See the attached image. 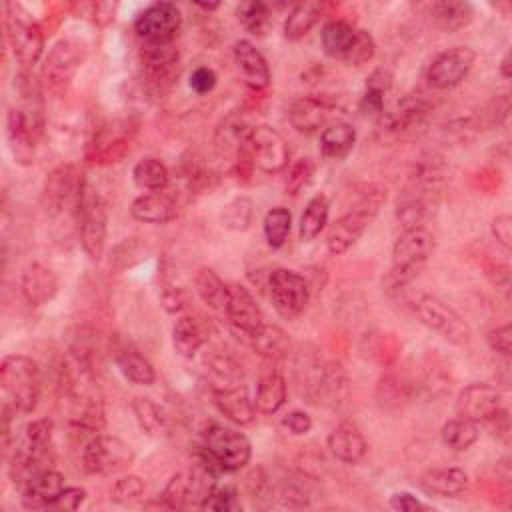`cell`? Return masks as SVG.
<instances>
[{"mask_svg": "<svg viewBox=\"0 0 512 512\" xmlns=\"http://www.w3.org/2000/svg\"><path fill=\"white\" fill-rule=\"evenodd\" d=\"M182 26V12L174 2H154L134 20L136 34L150 44L172 42Z\"/></svg>", "mask_w": 512, "mask_h": 512, "instance_id": "obj_17", "label": "cell"}, {"mask_svg": "<svg viewBox=\"0 0 512 512\" xmlns=\"http://www.w3.org/2000/svg\"><path fill=\"white\" fill-rule=\"evenodd\" d=\"M86 500V490L80 486H64V490L58 494V498L54 500V504L50 508L54 510H76L80 508V504Z\"/></svg>", "mask_w": 512, "mask_h": 512, "instance_id": "obj_52", "label": "cell"}, {"mask_svg": "<svg viewBox=\"0 0 512 512\" xmlns=\"http://www.w3.org/2000/svg\"><path fill=\"white\" fill-rule=\"evenodd\" d=\"M312 174H314V162L306 156L298 158L288 170V176H286V182H284L286 192L296 196L312 180Z\"/></svg>", "mask_w": 512, "mask_h": 512, "instance_id": "obj_48", "label": "cell"}, {"mask_svg": "<svg viewBox=\"0 0 512 512\" xmlns=\"http://www.w3.org/2000/svg\"><path fill=\"white\" fill-rule=\"evenodd\" d=\"M478 424L476 422H470V420H464V418H452L448 420L442 430H440V436H442V442L456 450V452H464L468 450L476 440H478Z\"/></svg>", "mask_w": 512, "mask_h": 512, "instance_id": "obj_43", "label": "cell"}, {"mask_svg": "<svg viewBox=\"0 0 512 512\" xmlns=\"http://www.w3.org/2000/svg\"><path fill=\"white\" fill-rule=\"evenodd\" d=\"M142 494H144L142 478L136 474H128L114 482V486L110 490V500L116 504H128V502L138 500Z\"/></svg>", "mask_w": 512, "mask_h": 512, "instance_id": "obj_47", "label": "cell"}, {"mask_svg": "<svg viewBox=\"0 0 512 512\" xmlns=\"http://www.w3.org/2000/svg\"><path fill=\"white\" fill-rule=\"evenodd\" d=\"M320 18V4L318 2H298L288 12V18L284 22V36L292 42L304 38L310 28Z\"/></svg>", "mask_w": 512, "mask_h": 512, "instance_id": "obj_41", "label": "cell"}, {"mask_svg": "<svg viewBox=\"0 0 512 512\" xmlns=\"http://www.w3.org/2000/svg\"><path fill=\"white\" fill-rule=\"evenodd\" d=\"M194 288L198 298L214 312L226 310L228 300V284L222 282V278L208 266H202L194 274Z\"/></svg>", "mask_w": 512, "mask_h": 512, "instance_id": "obj_35", "label": "cell"}, {"mask_svg": "<svg viewBox=\"0 0 512 512\" xmlns=\"http://www.w3.org/2000/svg\"><path fill=\"white\" fill-rule=\"evenodd\" d=\"M268 288L274 310L282 318L292 320L304 312L310 298V286L302 274L288 268H276L268 276Z\"/></svg>", "mask_w": 512, "mask_h": 512, "instance_id": "obj_16", "label": "cell"}, {"mask_svg": "<svg viewBox=\"0 0 512 512\" xmlns=\"http://www.w3.org/2000/svg\"><path fill=\"white\" fill-rule=\"evenodd\" d=\"M236 18L252 36H264L272 26V8L266 2H242L236 8Z\"/></svg>", "mask_w": 512, "mask_h": 512, "instance_id": "obj_42", "label": "cell"}, {"mask_svg": "<svg viewBox=\"0 0 512 512\" xmlns=\"http://www.w3.org/2000/svg\"><path fill=\"white\" fill-rule=\"evenodd\" d=\"M116 366L126 380L138 386H150L156 380L154 366L136 350H120L116 354Z\"/></svg>", "mask_w": 512, "mask_h": 512, "instance_id": "obj_40", "label": "cell"}, {"mask_svg": "<svg viewBox=\"0 0 512 512\" xmlns=\"http://www.w3.org/2000/svg\"><path fill=\"white\" fill-rule=\"evenodd\" d=\"M442 172L438 162H422L396 200V220L404 230L426 228L440 200Z\"/></svg>", "mask_w": 512, "mask_h": 512, "instance_id": "obj_1", "label": "cell"}, {"mask_svg": "<svg viewBox=\"0 0 512 512\" xmlns=\"http://www.w3.org/2000/svg\"><path fill=\"white\" fill-rule=\"evenodd\" d=\"M176 212V200L166 190L146 192L130 204V216L144 224H166L176 216Z\"/></svg>", "mask_w": 512, "mask_h": 512, "instance_id": "obj_29", "label": "cell"}, {"mask_svg": "<svg viewBox=\"0 0 512 512\" xmlns=\"http://www.w3.org/2000/svg\"><path fill=\"white\" fill-rule=\"evenodd\" d=\"M52 428V420L38 418L28 422L14 438L10 450V478L18 488L38 472L50 468L46 466V460L52 444Z\"/></svg>", "mask_w": 512, "mask_h": 512, "instance_id": "obj_3", "label": "cell"}, {"mask_svg": "<svg viewBox=\"0 0 512 512\" xmlns=\"http://www.w3.org/2000/svg\"><path fill=\"white\" fill-rule=\"evenodd\" d=\"M326 446L330 454L344 462V464H356L366 454V440L352 420H342L326 438Z\"/></svg>", "mask_w": 512, "mask_h": 512, "instance_id": "obj_27", "label": "cell"}, {"mask_svg": "<svg viewBox=\"0 0 512 512\" xmlns=\"http://www.w3.org/2000/svg\"><path fill=\"white\" fill-rule=\"evenodd\" d=\"M248 344L256 350L258 356L270 362H280L290 352V340L286 332L274 324H264L262 330L248 340Z\"/></svg>", "mask_w": 512, "mask_h": 512, "instance_id": "obj_36", "label": "cell"}, {"mask_svg": "<svg viewBox=\"0 0 512 512\" xmlns=\"http://www.w3.org/2000/svg\"><path fill=\"white\" fill-rule=\"evenodd\" d=\"M434 248V236L426 228L404 230L392 246V264L384 278L386 290L398 292L410 284L432 258Z\"/></svg>", "mask_w": 512, "mask_h": 512, "instance_id": "obj_4", "label": "cell"}, {"mask_svg": "<svg viewBox=\"0 0 512 512\" xmlns=\"http://www.w3.org/2000/svg\"><path fill=\"white\" fill-rule=\"evenodd\" d=\"M484 424L490 428V432H492L498 440H502V442H506V444L510 442V418H508L506 408H498Z\"/></svg>", "mask_w": 512, "mask_h": 512, "instance_id": "obj_55", "label": "cell"}, {"mask_svg": "<svg viewBox=\"0 0 512 512\" xmlns=\"http://www.w3.org/2000/svg\"><path fill=\"white\" fill-rule=\"evenodd\" d=\"M434 24L444 32H456L466 28L474 18V8L470 2L462 0H444L432 2L428 8Z\"/></svg>", "mask_w": 512, "mask_h": 512, "instance_id": "obj_32", "label": "cell"}, {"mask_svg": "<svg viewBox=\"0 0 512 512\" xmlns=\"http://www.w3.org/2000/svg\"><path fill=\"white\" fill-rule=\"evenodd\" d=\"M486 342L490 346L492 352L504 356V358H510V350H512V326L510 324H502V326H496L492 328L488 334H486Z\"/></svg>", "mask_w": 512, "mask_h": 512, "instance_id": "obj_50", "label": "cell"}, {"mask_svg": "<svg viewBox=\"0 0 512 512\" xmlns=\"http://www.w3.org/2000/svg\"><path fill=\"white\" fill-rule=\"evenodd\" d=\"M320 44L326 56L346 62L350 66H362L376 54V42L370 32L350 26L342 20L324 24L320 32Z\"/></svg>", "mask_w": 512, "mask_h": 512, "instance_id": "obj_6", "label": "cell"}, {"mask_svg": "<svg viewBox=\"0 0 512 512\" xmlns=\"http://www.w3.org/2000/svg\"><path fill=\"white\" fill-rule=\"evenodd\" d=\"M206 340V326L196 316H180L172 326V346L184 358H192Z\"/></svg>", "mask_w": 512, "mask_h": 512, "instance_id": "obj_31", "label": "cell"}, {"mask_svg": "<svg viewBox=\"0 0 512 512\" xmlns=\"http://www.w3.org/2000/svg\"><path fill=\"white\" fill-rule=\"evenodd\" d=\"M202 510H216V512H232L240 510L242 504L238 500V492L230 484H214L206 498L200 504Z\"/></svg>", "mask_w": 512, "mask_h": 512, "instance_id": "obj_46", "label": "cell"}, {"mask_svg": "<svg viewBox=\"0 0 512 512\" xmlns=\"http://www.w3.org/2000/svg\"><path fill=\"white\" fill-rule=\"evenodd\" d=\"M62 490H64V476L58 470L46 468L20 488L22 506L26 510L50 508Z\"/></svg>", "mask_w": 512, "mask_h": 512, "instance_id": "obj_25", "label": "cell"}, {"mask_svg": "<svg viewBox=\"0 0 512 512\" xmlns=\"http://www.w3.org/2000/svg\"><path fill=\"white\" fill-rule=\"evenodd\" d=\"M286 402V380L280 372L270 370L256 384L254 408L260 414H276Z\"/></svg>", "mask_w": 512, "mask_h": 512, "instance_id": "obj_33", "label": "cell"}, {"mask_svg": "<svg viewBox=\"0 0 512 512\" xmlns=\"http://www.w3.org/2000/svg\"><path fill=\"white\" fill-rule=\"evenodd\" d=\"M350 386H348V374L340 362H324L318 368V374L314 378V384L308 392V402L328 406L332 410H338L346 404Z\"/></svg>", "mask_w": 512, "mask_h": 512, "instance_id": "obj_22", "label": "cell"}, {"mask_svg": "<svg viewBox=\"0 0 512 512\" xmlns=\"http://www.w3.org/2000/svg\"><path fill=\"white\" fill-rule=\"evenodd\" d=\"M252 214H254L252 200L246 198V196H236L224 206L222 224L228 230L244 232V230H248V226L252 222Z\"/></svg>", "mask_w": 512, "mask_h": 512, "instance_id": "obj_45", "label": "cell"}, {"mask_svg": "<svg viewBox=\"0 0 512 512\" xmlns=\"http://www.w3.org/2000/svg\"><path fill=\"white\" fill-rule=\"evenodd\" d=\"M244 154L258 170L266 174L282 172L288 166L290 158V150L284 136L268 124L248 128L244 138Z\"/></svg>", "mask_w": 512, "mask_h": 512, "instance_id": "obj_11", "label": "cell"}, {"mask_svg": "<svg viewBox=\"0 0 512 512\" xmlns=\"http://www.w3.org/2000/svg\"><path fill=\"white\" fill-rule=\"evenodd\" d=\"M390 508L392 510H398V512H416V510H426L428 506L418 500L414 494L406 492V490H400V492H394L388 500Z\"/></svg>", "mask_w": 512, "mask_h": 512, "instance_id": "obj_56", "label": "cell"}, {"mask_svg": "<svg viewBox=\"0 0 512 512\" xmlns=\"http://www.w3.org/2000/svg\"><path fill=\"white\" fill-rule=\"evenodd\" d=\"M392 80H394V76H392V72L388 68H376L366 78V88H372V90L388 94V90L392 88Z\"/></svg>", "mask_w": 512, "mask_h": 512, "instance_id": "obj_57", "label": "cell"}, {"mask_svg": "<svg viewBox=\"0 0 512 512\" xmlns=\"http://www.w3.org/2000/svg\"><path fill=\"white\" fill-rule=\"evenodd\" d=\"M218 82V76L212 68L208 66H198L192 74H190V80H188V86L196 92V94H208L214 90Z\"/></svg>", "mask_w": 512, "mask_h": 512, "instance_id": "obj_51", "label": "cell"}, {"mask_svg": "<svg viewBox=\"0 0 512 512\" xmlns=\"http://www.w3.org/2000/svg\"><path fill=\"white\" fill-rule=\"evenodd\" d=\"M376 398L382 408H390V404H400L402 400H408L406 384L398 376H384L378 384Z\"/></svg>", "mask_w": 512, "mask_h": 512, "instance_id": "obj_49", "label": "cell"}, {"mask_svg": "<svg viewBox=\"0 0 512 512\" xmlns=\"http://www.w3.org/2000/svg\"><path fill=\"white\" fill-rule=\"evenodd\" d=\"M416 314L426 328L440 334L446 342L454 346L470 344L472 330L468 322L440 298L430 294L420 296L416 302Z\"/></svg>", "mask_w": 512, "mask_h": 512, "instance_id": "obj_12", "label": "cell"}, {"mask_svg": "<svg viewBox=\"0 0 512 512\" xmlns=\"http://www.w3.org/2000/svg\"><path fill=\"white\" fill-rule=\"evenodd\" d=\"M342 114L344 106L334 94H306L294 100L288 108V120L300 134H312L320 128L324 130L332 122H338V116Z\"/></svg>", "mask_w": 512, "mask_h": 512, "instance_id": "obj_14", "label": "cell"}, {"mask_svg": "<svg viewBox=\"0 0 512 512\" xmlns=\"http://www.w3.org/2000/svg\"><path fill=\"white\" fill-rule=\"evenodd\" d=\"M132 180L144 192H160L166 190L170 182V172L162 160L148 156L136 162L132 170Z\"/></svg>", "mask_w": 512, "mask_h": 512, "instance_id": "obj_38", "label": "cell"}, {"mask_svg": "<svg viewBox=\"0 0 512 512\" xmlns=\"http://www.w3.org/2000/svg\"><path fill=\"white\" fill-rule=\"evenodd\" d=\"M134 460L130 444L116 436L94 434L82 450V466L88 474L110 476L126 470Z\"/></svg>", "mask_w": 512, "mask_h": 512, "instance_id": "obj_13", "label": "cell"}, {"mask_svg": "<svg viewBox=\"0 0 512 512\" xmlns=\"http://www.w3.org/2000/svg\"><path fill=\"white\" fill-rule=\"evenodd\" d=\"M210 394L216 410L222 416H226L230 422L238 426L252 424L256 416V408H254V400L248 396L246 386L232 384L222 388H210Z\"/></svg>", "mask_w": 512, "mask_h": 512, "instance_id": "obj_24", "label": "cell"}, {"mask_svg": "<svg viewBox=\"0 0 512 512\" xmlns=\"http://www.w3.org/2000/svg\"><path fill=\"white\" fill-rule=\"evenodd\" d=\"M84 54V46L76 40H60L52 46L42 66V78L50 92H62L66 88V84L82 64Z\"/></svg>", "mask_w": 512, "mask_h": 512, "instance_id": "obj_20", "label": "cell"}, {"mask_svg": "<svg viewBox=\"0 0 512 512\" xmlns=\"http://www.w3.org/2000/svg\"><path fill=\"white\" fill-rule=\"evenodd\" d=\"M196 6L202 8V10H206V12H212V10H218V8H220V4H202V2H198Z\"/></svg>", "mask_w": 512, "mask_h": 512, "instance_id": "obj_59", "label": "cell"}, {"mask_svg": "<svg viewBox=\"0 0 512 512\" xmlns=\"http://www.w3.org/2000/svg\"><path fill=\"white\" fill-rule=\"evenodd\" d=\"M500 74H502V78H506V80L512 76V72H510V52H506L504 58H502V62H500Z\"/></svg>", "mask_w": 512, "mask_h": 512, "instance_id": "obj_58", "label": "cell"}, {"mask_svg": "<svg viewBox=\"0 0 512 512\" xmlns=\"http://www.w3.org/2000/svg\"><path fill=\"white\" fill-rule=\"evenodd\" d=\"M474 60L476 52L470 46L448 48L432 60L426 80L434 90H450L468 76Z\"/></svg>", "mask_w": 512, "mask_h": 512, "instance_id": "obj_19", "label": "cell"}, {"mask_svg": "<svg viewBox=\"0 0 512 512\" xmlns=\"http://www.w3.org/2000/svg\"><path fill=\"white\" fill-rule=\"evenodd\" d=\"M356 130L348 122H332L320 132V152L324 158L342 160L354 148Z\"/></svg>", "mask_w": 512, "mask_h": 512, "instance_id": "obj_34", "label": "cell"}, {"mask_svg": "<svg viewBox=\"0 0 512 512\" xmlns=\"http://www.w3.org/2000/svg\"><path fill=\"white\" fill-rule=\"evenodd\" d=\"M490 230H492L494 240H496L502 248H506V250L512 248V218H510L508 214L496 216V218L492 220Z\"/></svg>", "mask_w": 512, "mask_h": 512, "instance_id": "obj_54", "label": "cell"}, {"mask_svg": "<svg viewBox=\"0 0 512 512\" xmlns=\"http://www.w3.org/2000/svg\"><path fill=\"white\" fill-rule=\"evenodd\" d=\"M432 106L434 104H432V100L428 98L426 92L418 90V92L406 94L390 112L380 116V124L388 132L414 130L416 126H420L426 120Z\"/></svg>", "mask_w": 512, "mask_h": 512, "instance_id": "obj_23", "label": "cell"}, {"mask_svg": "<svg viewBox=\"0 0 512 512\" xmlns=\"http://www.w3.org/2000/svg\"><path fill=\"white\" fill-rule=\"evenodd\" d=\"M418 486L428 496L454 498L466 490L468 474L458 466L430 468L418 478Z\"/></svg>", "mask_w": 512, "mask_h": 512, "instance_id": "obj_30", "label": "cell"}, {"mask_svg": "<svg viewBox=\"0 0 512 512\" xmlns=\"http://www.w3.org/2000/svg\"><path fill=\"white\" fill-rule=\"evenodd\" d=\"M228 324L234 334H238L242 340L254 338L264 322V314L250 294V290L242 284H228V300H226V310H224Z\"/></svg>", "mask_w": 512, "mask_h": 512, "instance_id": "obj_18", "label": "cell"}, {"mask_svg": "<svg viewBox=\"0 0 512 512\" xmlns=\"http://www.w3.org/2000/svg\"><path fill=\"white\" fill-rule=\"evenodd\" d=\"M144 86L152 96H164L172 90L180 74V52L174 42L150 44L140 50Z\"/></svg>", "mask_w": 512, "mask_h": 512, "instance_id": "obj_10", "label": "cell"}, {"mask_svg": "<svg viewBox=\"0 0 512 512\" xmlns=\"http://www.w3.org/2000/svg\"><path fill=\"white\" fill-rule=\"evenodd\" d=\"M130 408L134 412L138 426L148 436H164L168 432V418H166L164 410L152 398L136 396V398H132Z\"/></svg>", "mask_w": 512, "mask_h": 512, "instance_id": "obj_39", "label": "cell"}, {"mask_svg": "<svg viewBox=\"0 0 512 512\" xmlns=\"http://www.w3.org/2000/svg\"><path fill=\"white\" fill-rule=\"evenodd\" d=\"M200 446L222 466L224 472L244 468L252 456V444L240 430L216 422H210L200 430Z\"/></svg>", "mask_w": 512, "mask_h": 512, "instance_id": "obj_9", "label": "cell"}, {"mask_svg": "<svg viewBox=\"0 0 512 512\" xmlns=\"http://www.w3.org/2000/svg\"><path fill=\"white\" fill-rule=\"evenodd\" d=\"M0 388L2 408H8L16 416L34 412L42 392V374L38 364L24 354H10L0 364Z\"/></svg>", "mask_w": 512, "mask_h": 512, "instance_id": "obj_2", "label": "cell"}, {"mask_svg": "<svg viewBox=\"0 0 512 512\" xmlns=\"http://www.w3.org/2000/svg\"><path fill=\"white\" fill-rule=\"evenodd\" d=\"M498 408H502V394L496 386L486 382H472L456 396V416L470 422H486Z\"/></svg>", "mask_w": 512, "mask_h": 512, "instance_id": "obj_21", "label": "cell"}, {"mask_svg": "<svg viewBox=\"0 0 512 512\" xmlns=\"http://www.w3.org/2000/svg\"><path fill=\"white\" fill-rule=\"evenodd\" d=\"M20 290L28 304L42 306L56 296L58 276L48 266H44L40 262H32L22 272Z\"/></svg>", "mask_w": 512, "mask_h": 512, "instance_id": "obj_28", "label": "cell"}, {"mask_svg": "<svg viewBox=\"0 0 512 512\" xmlns=\"http://www.w3.org/2000/svg\"><path fill=\"white\" fill-rule=\"evenodd\" d=\"M6 10V38L12 48L16 62L22 70H30L44 50V36L40 26L32 20L30 12H26L20 4L8 2Z\"/></svg>", "mask_w": 512, "mask_h": 512, "instance_id": "obj_8", "label": "cell"}, {"mask_svg": "<svg viewBox=\"0 0 512 512\" xmlns=\"http://www.w3.org/2000/svg\"><path fill=\"white\" fill-rule=\"evenodd\" d=\"M290 226H292V214L288 208L276 206V208L268 210L264 216V222H262V230H264V238H266L268 246L282 248L284 242L288 240Z\"/></svg>", "mask_w": 512, "mask_h": 512, "instance_id": "obj_44", "label": "cell"}, {"mask_svg": "<svg viewBox=\"0 0 512 512\" xmlns=\"http://www.w3.org/2000/svg\"><path fill=\"white\" fill-rule=\"evenodd\" d=\"M280 424H282V428H286L294 436H302V434H308L312 430V418L304 410L288 412L286 416H282Z\"/></svg>", "mask_w": 512, "mask_h": 512, "instance_id": "obj_53", "label": "cell"}, {"mask_svg": "<svg viewBox=\"0 0 512 512\" xmlns=\"http://www.w3.org/2000/svg\"><path fill=\"white\" fill-rule=\"evenodd\" d=\"M232 54L238 70L244 76V82L252 90H264L270 84V66L264 54L250 40H236L232 46Z\"/></svg>", "mask_w": 512, "mask_h": 512, "instance_id": "obj_26", "label": "cell"}, {"mask_svg": "<svg viewBox=\"0 0 512 512\" xmlns=\"http://www.w3.org/2000/svg\"><path fill=\"white\" fill-rule=\"evenodd\" d=\"M328 214H330V202L324 194H316L308 200L300 224H298V238L302 242H312L320 236V232L328 224Z\"/></svg>", "mask_w": 512, "mask_h": 512, "instance_id": "obj_37", "label": "cell"}, {"mask_svg": "<svg viewBox=\"0 0 512 512\" xmlns=\"http://www.w3.org/2000/svg\"><path fill=\"white\" fill-rule=\"evenodd\" d=\"M386 200V190L380 186H368L362 196L354 202V206L344 212L326 234V248L332 256H340L348 252L360 236L370 228L376 214L380 212V206Z\"/></svg>", "mask_w": 512, "mask_h": 512, "instance_id": "obj_5", "label": "cell"}, {"mask_svg": "<svg viewBox=\"0 0 512 512\" xmlns=\"http://www.w3.org/2000/svg\"><path fill=\"white\" fill-rule=\"evenodd\" d=\"M76 218H78V234L82 250L90 260H100L106 246V230H108V208L104 198L84 184L78 206H76Z\"/></svg>", "mask_w": 512, "mask_h": 512, "instance_id": "obj_7", "label": "cell"}, {"mask_svg": "<svg viewBox=\"0 0 512 512\" xmlns=\"http://www.w3.org/2000/svg\"><path fill=\"white\" fill-rule=\"evenodd\" d=\"M82 176L76 172L72 164H60L54 170L48 172L42 194H40V206L48 216H58L62 210L72 206L76 210L82 188H84Z\"/></svg>", "mask_w": 512, "mask_h": 512, "instance_id": "obj_15", "label": "cell"}]
</instances>
